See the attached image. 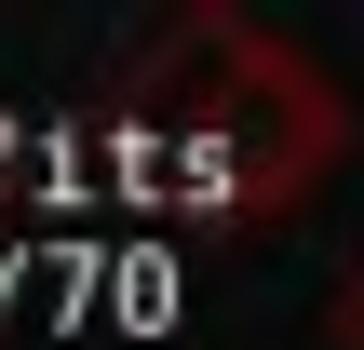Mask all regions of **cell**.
<instances>
[{"instance_id":"1","label":"cell","mask_w":364,"mask_h":350,"mask_svg":"<svg viewBox=\"0 0 364 350\" xmlns=\"http://www.w3.org/2000/svg\"><path fill=\"white\" fill-rule=\"evenodd\" d=\"M135 108L162 121V148L216 162V202H230V216L297 202V189L338 162V94H324L284 40H257V27H243V94H189L176 67H149V81H135Z\"/></svg>"}]
</instances>
